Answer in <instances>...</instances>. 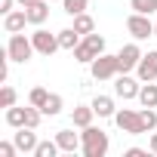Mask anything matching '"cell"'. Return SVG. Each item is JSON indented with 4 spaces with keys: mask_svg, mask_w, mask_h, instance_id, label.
I'll return each mask as SVG.
<instances>
[{
    "mask_svg": "<svg viewBox=\"0 0 157 157\" xmlns=\"http://www.w3.org/2000/svg\"><path fill=\"white\" fill-rule=\"evenodd\" d=\"M136 77H139L142 83L157 80V52H145V56H142V62H139V68H136Z\"/></svg>",
    "mask_w": 157,
    "mask_h": 157,
    "instance_id": "cell-10",
    "label": "cell"
},
{
    "mask_svg": "<svg viewBox=\"0 0 157 157\" xmlns=\"http://www.w3.org/2000/svg\"><path fill=\"white\" fill-rule=\"evenodd\" d=\"M80 139H83L80 151H83L86 157H105V154H108V148H111L108 132H105V129H99V126H93V123L80 132Z\"/></svg>",
    "mask_w": 157,
    "mask_h": 157,
    "instance_id": "cell-1",
    "label": "cell"
},
{
    "mask_svg": "<svg viewBox=\"0 0 157 157\" xmlns=\"http://www.w3.org/2000/svg\"><path fill=\"white\" fill-rule=\"evenodd\" d=\"M31 43H34V49H37L40 56H52V52L62 49V46H59V34H49V31H43L40 25H37V31L31 34Z\"/></svg>",
    "mask_w": 157,
    "mask_h": 157,
    "instance_id": "cell-6",
    "label": "cell"
},
{
    "mask_svg": "<svg viewBox=\"0 0 157 157\" xmlns=\"http://www.w3.org/2000/svg\"><path fill=\"white\" fill-rule=\"evenodd\" d=\"M16 154H19L16 142H0V157H16Z\"/></svg>",
    "mask_w": 157,
    "mask_h": 157,
    "instance_id": "cell-30",
    "label": "cell"
},
{
    "mask_svg": "<svg viewBox=\"0 0 157 157\" xmlns=\"http://www.w3.org/2000/svg\"><path fill=\"white\" fill-rule=\"evenodd\" d=\"M6 123L13 126V129H19V126H25V108H6Z\"/></svg>",
    "mask_w": 157,
    "mask_h": 157,
    "instance_id": "cell-22",
    "label": "cell"
},
{
    "mask_svg": "<svg viewBox=\"0 0 157 157\" xmlns=\"http://www.w3.org/2000/svg\"><path fill=\"white\" fill-rule=\"evenodd\" d=\"M16 99H19V96H16V90H13L10 83L0 90V108H13V105H16Z\"/></svg>",
    "mask_w": 157,
    "mask_h": 157,
    "instance_id": "cell-28",
    "label": "cell"
},
{
    "mask_svg": "<svg viewBox=\"0 0 157 157\" xmlns=\"http://www.w3.org/2000/svg\"><path fill=\"white\" fill-rule=\"evenodd\" d=\"M142 49H139V43H126V46H120V52H117V62H120V74H129V71H136L139 68V62H142Z\"/></svg>",
    "mask_w": 157,
    "mask_h": 157,
    "instance_id": "cell-7",
    "label": "cell"
},
{
    "mask_svg": "<svg viewBox=\"0 0 157 157\" xmlns=\"http://www.w3.org/2000/svg\"><path fill=\"white\" fill-rule=\"evenodd\" d=\"M154 37H157V22H154Z\"/></svg>",
    "mask_w": 157,
    "mask_h": 157,
    "instance_id": "cell-35",
    "label": "cell"
},
{
    "mask_svg": "<svg viewBox=\"0 0 157 157\" xmlns=\"http://www.w3.org/2000/svg\"><path fill=\"white\" fill-rule=\"evenodd\" d=\"M90 74H93V80H111V77H117V74H120L117 56H111V52L96 56V59L90 62Z\"/></svg>",
    "mask_w": 157,
    "mask_h": 157,
    "instance_id": "cell-2",
    "label": "cell"
},
{
    "mask_svg": "<svg viewBox=\"0 0 157 157\" xmlns=\"http://www.w3.org/2000/svg\"><path fill=\"white\" fill-rule=\"evenodd\" d=\"M59 151H62V148H59V142H56V139H52V142L46 139V142H40V145H37V151H34V157H56Z\"/></svg>",
    "mask_w": 157,
    "mask_h": 157,
    "instance_id": "cell-23",
    "label": "cell"
},
{
    "mask_svg": "<svg viewBox=\"0 0 157 157\" xmlns=\"http://www.w3.org/2000/svg\"><path fill=\"white\" fill-rule=\"evenodd\" d=\"M25 25H28V13H25V6H22V10H13V13L3 16V31H6V34H19V31H25Z\"/></svg>",
    "mask_w": 157,
    "mask_h": 157,
    "instance_id": "cell-11",
    "label": "cell"
},
{
    "mask_svg": "<svg viewBox=\"0 0 157 157\" xmlns=\"http://www.w3.org/2000/svg\"><path fill=\"white\" fill-rule=\"evenodd\" d=\"M40 120H43V111H40V108H34V105H28V108H25V126L37 129V126H40Z\"/></svg>",
    "mask_w": 157,
    "mask_h": 157,
    "instance_id": "cell-25",
    "label": "cell"
},
{
    "mask_svg": "<svg viewBox=\"0 0 157 157\" xmlns=\"http://www.w3.org/2000/svg\"><path fill=\"white\" fill-rule=\"evenodd\" d=\"M13 142H16L19 154H34L37 145H40V139H37V132H34L31 126H19V132L13 136Z\"/></svg>",
    "mask_w": 157,
    "mask_h": 157,
    "instance_id": "cell-9",
    "label": "cell"
},
{
    "mask_svg": "<svg viewBox=\"0 0 157 157\" xmlns=\"http://www.w3.org/2000/svg\"><path fill=\"white\" fill-rule=\"evenodd\" d=\"M46 99H49V90H43V86H34V90H31V96H28V105H34V108H43V105H46Z\"/></svg>",
    "mask_w": 157,
    "mask_h": 157,
    "instance_id": "cell-24",
    "label": "cell"
},
{
    "mask_svg": "<svg viewBox=\"0 0 157 157\" xmlns=\"http://www.w3.org/2000/svg\"><path fill=\"white\" fill-rule=\"evenodd\" d=\"M139 114H142V123H145V132H154V129H157V111H154V108H142Z\"/></svg>",
    "mask_w": 157,
    "mask_h": 157,
    "instance_id": "cell-27",
    "label": "cell"
},
{
    "mask_svg": "<svg viewBox=\"0 0 157 157\" xmlns=\"http://www.w3.org/2000/svg\"><path fill=\"white\" fill-rule=\"evenodd\" d=\"M139 90H142V80H139V77L117 74V83H114V93H117V99H123V102H129V99H139Z\"/></svg>",
    "mask_w": 157,
    "mask_h": 157,
    "instance_id": "cell-8",
    "label": "cell"
},
{
    "mask_svg": "<svg viewBox=\"0 0 157 157\" xmlns=\"http://www.w3.org/2000/svg\"><path fill=\"white\" fill-rule=\"evenodd\" d=\"M83 40H86V46H90L96 56H102V52H105V37H102V34H96V31H93V34H86Z\"/></svg>",
    "mask_w": 157,
    "mask_h": 157,
    "instance_id": "cell-26",
    "label": "cell"
},
{
    "mask_svg": "<svg viewBox=\"0 0 157 157\" xmlns=\"http://www.w3.org/2000/svg\"><path fill=\"white\" fill-rule=\"evenodd\" d=\"M80 37H83V34H77V31H74V25H71V28H65V31H59V46L71 52V49H74L77 43H80Z\"/></svg>",
    "mask_w": 157,
    "mask_h": 157,
    "instance_id": "cell-18",
    "label": "cell"
},
{
    "mask_svg": "<svg viewBox=\"0 0 157 157\" xmlns=\"http://www.w3.org/2000/svg\"><path fill=\"white\" fill-rule=\"evenodd\" d=\"M145 154H148L145 148H126L123 151V157H145Z\"/></svg>",
    "mask_w": 157,
    "mask_h": 157,
    "instance_id": "cell-31",
    "label": "cell"
},
{
    "mask_svg": "<svg viewBox=\"0 0 157 157\" xmlns=\"http://www.w3.org/2000/svg\"><path fill=\"white\" fill-rule=\"evenodd\" d=\"M74 31L83 34V37L93 34V31H96V19H93L90 13H77V16H74Z\"/></svg>",
    "mask_w": 157,
    "mask_h": 157,
    "instance_id": "cell-17",
    "label": "cell"
},
{
    "mask_svg": "<svg viewBox=\"0 0 157 157\" xmlns=\"http://www.w3.org/2000/svg\"><path fill=\"white\" fill-rule=\"evenodd\" d=\"M126 31L132 34V40H148V37H154V22L145 13H132L126 19Z\"/></svg>",
    "mask_w": 157,
    "mask_h": 157,
    "instance_id": "cell-5",
    "label": "cell"
},
{
    "mask_svg": "<svg viewBox=\"0 0 157 157\" xmlns=\"http://www.w3.org/2000/svg\"><path fill=\"white\" fill-rule=\"evenodd\" d=\"M62 6L68 16H77V13H86V0H62Z\"/></svg>",
    "mask_w": 157,
    "mask_h": 157,
    "instance_id": "cell-29",
    "label": "cell"
},
{
    "mask_svg": "<svg viewBox=\"0 0 157 157\" xmlns=\"http://www.w3.org/2000/svg\"><path fill=\"white\" fill-rule=\"evenodd\" d=\"M114 123H117V129H120V132H126V136H142V132H145L142 114H139V111H132V108H120V111L114 114Z\"/></svg>",
    "mask_w": 157,
    "mask_h": 157,
    "instance_id": "cell-4",
    "label": "cell"
},
{
    "mask_svg": "<svg viewBox=\"0 0 157 157\" xmlns=\"http://www.w3.org/2000/svg\"><path fill=\"white\" fill-rule=\"evenodd\" d=\"M90 105H93L96 117H102V120H108V117L114 120V114H117V105H114V99H111V96H96Z\"/></svg>",
    "mask_w": 157,
    "mask_h": 157,
    "instance_id": "cell-14",
    "label": "cell"
},
{
    "mask_svg": "<svg viewBox=\"0 0 157 157\" xmlns=\"http://www.w3.org/2000/svg\"><path fill=\"white\" fill-rule=\"evenodd\" d=\"M16 3H19V6H28V3H34V0H16Z\"/></svg>",
    "mask_w": 157,
    "mask_h": 157,
    "instance_id": "cell-34",
    "label": "cell"
},
{
    "mask_svg": "<svg viewBox=\"0 0 157 157\" xmlns=\"http://www.w3.org/2000/svg\"><path fill=\"white\" fill-rule=\"evenodd\" d=\"M56 142H59V148H62V151H68V154L80 151V145H83V139L77 136L74 129H59V132H56Z\"/></svg>",
    "mask_w": 157,
    "mask_h": 157,
    "instance_id": "cell-13",
    "label": "cell"
},
{
    "mask_svg": "<svg viewBox=\"0 0 157 157\" xmlns=\"http://www.w3.org/2000/svg\"><path fill=\"white\" fill-rule=\"evenodd\" d=\"M71 56H74V62H80V65H90V62L96 59V52L86 46V40H80V43H77V46L71 49Z\"/></svg>",
    "mask_w": 157,
    "mask_h": 157,
    "instance_id": "cell-19",
    "label": "cell"
},
{
    "mask_svg": "<svg viewBox=\"0 0 157 157\" xmlns=\"http://www.w3.org/2000/svg\"><path fill=\"white\" fill-rule=\"evenodd\" d=\"M139 102H142V108H157V83H154V80L142 83V90H139Z\"/></svg>",
    "mask_w": 157,
    "mask_h": 157,
    "instance_id": "cell-16",
    "label": "cell"
},
{
    "mask_svg": "<svg viewBox=\"0 0 157 157\" xmlns=\"http://www.w3.org/2000/svg\"><path fill=\"white\" fill-rule=\"evenodd\" d=\"M93 117H96L93 105H77V108L71 111V123H74L77 129H86V126L93 123Z\"/></svg>",
    "mask_w": 157,
    "mask_h": 157,
    "instance_id": "cell-15",
    "label": "cell"
},
{
    "mask_svg": "<svg viewBox=\"0 0 157 157\" xmlns=\"http://www.w3.org/2000/svg\"><path fill=\"white\" fill-rule=\"evenodd\" d=\"M25 13H28V25H43L49 19V0H34L25 6Z\"/></svg>",
    "mask_w": 157,
    "mask_h": 157,
    "instance_id": "cell-12",
    "label": "cell"
},
{
    "mask_svg": "<svg viewBox=\"0 0 157 157\" xmlns=\"http://www.w3.org/2000/svg\"><path fill=\"white\" fill-rule=\"evenodd\" d=\"M129 10H132V13L154 16V13H157V0H129Z\"/></svg>",
    "mask_w": 157,
    "mask_h": 157,
    "instance_id": "cell-21",
    "label": "cell"
},
{
    "mask_svg": "<svg viewBox=\"0 0 157 157\" xmlns=\"http://www.w3.org/2000/svg\"><path fill=\"white\" fill-rule=\"evenodd\" d=\"M62 105H65L62 96H59V93H49V99H46V105H43L40 111H43V117H56V114H62Z\"/></svg>",
    "mask_w": 157,
    "mask_h": 157,
    "instance_id": "cell-20",
    "label": "cell"
},
{
    "mask_svg": "<svg viewBox=\"0 0 157 157\" xmlns=\"http://www.w3.org/2000/svg\"><path fill=\"white\" fill-rule=\"evenodd\" d=\"M6 52H10V59H13V62L25 65V62H31V56H34L37 49H34L31 37H25V34L19 31V34H10V43H6Z\"/></svg>",
    "mask_w": 157,
    "mask_h": 157,
    "instance_id": "cell-3",
    "label": "cell"
},
{
    "mask_svg": "<svg viewBox=\"0 0 157 157\" xmlns=\"http://www.w3.org/2000/svg\"><path fill=\"white\" fill-rule=\"evenodd\" d=\"M13 3H16V0H0V13H3V16L13 13Z\"/></svg>",
    "mask_w": 157,
    "mask_h": 157,
    "instance_id": "cell-32",
    "label": "cell"
},
{
    "mask_svg": "<svg viewBox=\"0 0 157 157\" xmlns=\"http://www.w3.org/2000/svg\"><path fill=\"white\" fill-rule=\"evenodd\" d=\"M148 151L157 154V132H151V142H148Z\"/></svg>",
    "mask_w": 157,
    "mask_h": 157,
    "instance_id": "cell-33",
    "label": "cell"
}]
</instances>
